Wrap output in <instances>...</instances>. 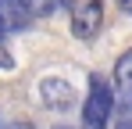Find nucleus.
<instances>
[{"label":"nucleus","mask_w":132,"mask_h":129,"mask_svg":"<svg viewBox=\"0 0 132 129\" xmlns=\"http://www.w3.org/2000/svg\"><path fill=\"white\" fill-rule=\"evenodd\" d=\"M114 111V90L104 75H89V93L82 101V126L79 129H107Z\"/></svg>","instance_id":"f257e3e1"},{"label":"nucleus","mask_w":132,"mask_h":129,"mask_svg":"<svg viewBox=\"0 0 132 129\" xmlns=\"http://www.w3.org/2000/svg\"><path fill=\"white\" fill-rule=\"evenodd\" d=\"M104 25V0H86L71 15V36L75 40H93Z\"/></svg>","instance_id":"f03ea898"},{"label":"nucleus","mask_w":132,"mask_h":129,"mask_svg":"<svg viewBox=\"0 0 132 129\" xmlns=\"http://www.w3.org/2000/svg\"><path fill=\"white\" fill-rule=\"evenodd\" d=\"M114 104L121 115H132V47L114 61Z\"/></svg>","instance_id":"7ed1b4c3"},{"label":"nucleus","mask_w":132,"mask_h":129,"mask_svg":"<svg viewBox=\"0 0 132 129\" xmlns=\"http://www.w3.org/2000/svg\"><path fill=\"white\" fill-rule=\"evenodd\" d=\"M39 97H43V104L54 108V111H68V108H75V101H79L75 86L64 83V79H43V83H39Z\"/></svg>","instance_id":"20e7f679"},{"label":"nucleus","mask_w":132,"mask_h":129,"mask_svg":"<svg viewBox=\"0 0 132 129\" xmlns=\"http://www.w3.org/2000/svg\"><path fill=\"white\" fill-rule=\"evenodd\" d=\"M29 7H25V0H0V36H7V32H22L25 25H29Z\"/></svg>","instance_id":"39448f33"},{"label":"nucleus","mask_w":132,"mask_h":129,"mask_svg":"<svg viewBox=\"0 0 132 129\" xmlns=\"http://www.w3.org/2000/svg\"><path fill=\"white\" fill-rule=\"evenodd\" d=\"M68 0H25V7H29V15H54V11H61Z\"/></svg>","instance_id":"423d86ee"},{"label":"nucleus","mask_w":132,"mask_h":129,"mask_svg":"<svg viewBox=\"0 0 132 129\" xmlns=\"http://www.w3.org/2000/svg\"><path fill=\"white\" fill-rule=\"evenodd\" d=\"M7 68H14V54L7 50V43H4V36H0V72H7Z\"/></svg>","instance_id":"0eeeda50"},{"label":"nucleus","mask_w":132,"mask_h":129,"mask_svg":"<svg viewBox=\"0 0 132 129\" xmlns=\"http://www.w3.org/2000/svg\"><path fill=\"white\" fill-rule=\"evenodd\" d=\"M118 11L121 15H132V0H118Z\"/></svg>","instance_id":"6e6552de"},{"label":"nucleus","mask_w":132,"mask_h":129,"mask_svg":"<svg viewBox=\"0 0 132 129\" xmlns=\"http://www.w3.org/2000/svg\"><path fill=\"white\" fill-rule=\"evenodd\" d=\"M7 129H32V126H7Z\"/></svg>","instance_id":"1a4fd4ad"}]
</instances>
